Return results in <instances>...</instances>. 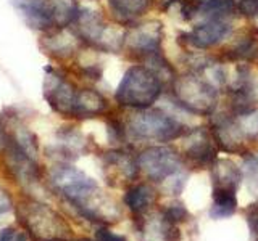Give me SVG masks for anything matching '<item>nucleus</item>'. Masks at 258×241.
Masks as SVG:
<instances>
[{
	"mask_svg": "<svg viewBox=\"0 0 258 241\" xmlns=\"http://www.w3.org/2000/svg\"><path fill=\"white\" fill-rule=\"evenodd\" d=\"M158 191L150 183H137L129 187L124 193V204L131 209L134 219L145 215L157 203Z\"/></svg>",
	"mask_w": 258,
	"mask_h": 241,
	"instance_id": "a211bd4d",
	"label": "nucleus"
},
{
	"mask_svg": "<svg viewBox=\"0 0 258 241\" xmlns=\"http://www.w3.org/2000/svg\"><path fill=\"white\" fill-rule=\"evenodd\" d=\"M173 98L192 116H210L218 106V88L196 72L176 77Z\"/></svg>",
	"mask_w": 258,
	"mask_h": 241,
	"instance_id": "20e7f679",
	"label": "nucleus"
},
{
	"mask_svg": "<svg viewBox=\"0 0 258 241\" xmlns=\"http://www.w3.org/2000/svg\"><path fill=\"white\" fill-rule=\"evenodd\" d=\"M10 2L31 29L45 32L56 28L52 0H10Z\"/></svg>",
	"mask_w": 258,
	"mask_h": 241,
	"instance_id": "f8f14e48",
	"label": "nucleus"
},
{
	"mask_svg": "<svg viewBox=\"0 0 258 241\" xmlns=\"http://www.w3.org/2000/svg\"><path fill=\"white\" fill-rule=\"evenodd\" d=\"M236 117H237L242 134L245 135V139L248 142L258 139V109L247 112L244 116H236Z\"/></svg>",
	"mask_w": 258,
	"mask_h": 241,
	"instance_id": "393cba45",
	"label": "nucleus"
},
{
	"mask_svg": "<svg viewBox=\"0 0 258 241\" xmlns=\"http://www.w3.org/2000/svg\"><path fill=\"white\" fill-rule=\"evenodd\" d=\"M126 139L136 142L166 143L181 139L187 132L184 124L163 109H136L124 123Z\"/></svg>",
	"mask_w": 258,
	"mask_h": 241,
	"instance_id": "f03ea898",
	"label": "nucleus"
},
{
	"mask_svg": "<svg viewBox=\"0 0 258 241\" xmlns=\"http://www.w3.org/2000/svg\"><path fill=\"white\" fill-rule=\"evenodd\" d=\"M8 143H10V142H8L4 123H2V119H0V151H5V148L8 147Z\"/></svg>",
	"mask_w": 258,
	"mask_h": 241,
	"instance_id": "473e14b6",
	"label": "nucleus"
},
{
	"mask_svg": "<svg viewBox=\"0 0 258 241\" xmlns=\"http://www.w3.org/2000/svg\"><path fill=\"white\" fill-rule=\"evenodd\" d=\"M237 209V198L234 193H213V203L208 215L215 220H223L234 215Z\"/></svg>",
	"mask_w": 258,
	"mask_h": 241,
	"instance_id": "5701e85b",
	"label": "nucleus"
},
{
	"mask_svg": "<svg viewBox=\"0 0 258 241\" xmlns=\"http://www.w3.org/2000/svg\"><path fill=\"white\" fill-rule=\"evenodd\" d=\"M163 85L165 84L150 68L134 64L121 79L115 92V100L123 108L147 109L160 100Z\"/></svg>",
	"mask_w": 258,
	"mask_h": 241,
	"instance_id": "7ed1b4c3",
	"label": "nucleus"
},
{
	"mask_svg": "<svg viewBox=\"0 0 258 241\" xmlns=\"http://www.w3.org/2000/svg\"><path fill=\"white\" fill-rule=\"evenodd\" d=\"M185 180H187V172L179 171L177 174L168 177L166 180L161 182V187H163V191L168 193V195H181V191L185 187Z\"/></svg>",
	"mask_w": 258,
	"mask_h": 241,
	"instance_id": "bb28decb",
	"label": "nucleus"
},
{
	"mask_svg": "<svg viewBox=\"0 0 258 241\" xmlns=\"http://www.w3.org/2000/svg\"><path fill=\"white\" fill-rule=\"evenodd\" d=\"M103 171L111 187H123L137 179L139 164L137 158L123 150H113L103 155Z\"/></svg>",
	"mask_w": 258,
	"mask_h": 241,
	"instance_id": "9b49d317",
	"label": "nucleus"
},
{
	"mask_svg": "<svg viewBox=\"0 0 258 241\" xmlns=\"http://www.w3.org/2000/svg\"><path fill=\"white\" fill-rule=\"evenodd\" d=\"M73 23L76 24V31L81 40L99 45V40L103 34L105 28H107V23H105L100 12L94 10V8L79 7L76 18Z\"/></svg>",
	"mask_w": 258,
	"mask_h": 241,
	"instance_id": "dca6fc26",
	"label": "nucleus"
},
{
	"mask_svg": "<svg viewBox=\"0 0 258 241\" xmlns=\"http://www.w3.org/2000/svg\"><path fill=\"white\" fill-rule=\"evenodd\" d=\"M247 223L252 235L258 236V203L247 207Z\"/></svg>",
	"mask_w": 258,
	"mask_h": 241,
	"instance_id": "c756f323",
	"label": "nucleus"
},
{
	"mask_svg": "<svg viewBox=\"0 0 258 241\" xmlns=\"http://www.w3.org/2000/svg\"><path fill=\"white\" fill-rule=\"evenodd\" d=\"M79 40V36L67 28H53L50 31H45V34L39 40V45L53 58L67 60L78 52Z\"/></svg>",
	"mask_w": 258,
	"mask_h": 241,
	"instance_id": "4468645a",
	"label": "nucleus"
},
{
	"mask_svg": "<svg viewBox=\"0 0 258 241\" xmlns=\"http://www.w3.org/2000/svg\"><path fill=\"white\" fill-rule=\"evenodd\" d=\"M242 174L247 182V188L258 198V153H245Z\"/></svg>",
	"mask_w": 258,
	"mask_h": 241,
	"instance_id": "b1692460",
	"label": "nucleus"
},
{
	"mask_svg": "<svg viewBox=\"0 0 258 241\" xmlns=\"http://www.w3.org/2000/svg\"><path fill=\"white\" fill-rule=\"evenodd\" d=\"M78 88L53 68L45 69L44 77V98L55 112L64 117H75Z\"/></svg>",
	"mask_w": 258,
	"mask_h": 241,
	"instance_id": "0eeeda50",
	"label": "nucleus"
},
{
	"mask_svg": "<svg viewBox=\"0 0 258 241\" xmlns=\"http://www.w3.org/2000/svg\"><path fill=\"white\" fill-rule=\"evenodd\" d=\"M12 209H13V201L10 195L4 188H0V214H5L8 211H12Z\"/></svg>",
	"mask_w": 258,
	"mask_h": 241,
	"instance_id": "2f4dec72",
	"label": "nucleus"
},
{
	"mask_svg": "<svg viewBox=\"0 0 258 241\" xmlns=\"http://www.w3.org/2000/svg\"><path fill=\"white\" fill-rule=\"evenodd\" d=\"M0 241H31V236L24 230L15 227H5L0 230Z\"/></svg>",
	"mask_w": 258,
	"mask_h": 241,
	"instance_id": "c85d7f7f",
	"label": "nucleus"
},
{
	"mask_svg": "<svg viewBox=\"0 0 258 241\" xmlns=\"http://www.w3.org/2000/svg\"><path fill=\"white\" fill-rule=\"evenodd\" d=\"M8 142L32 159L37 161L39 156V142L37 137L29 131V127L15 116H8L7 124H4Z\"/></svg>",
	"mask_w": 258,
	"mask_h": 241,
	"instance_id": "f3484780",
	"label": "nucleus"
},
{
	"mask_svg": "<svg viewBox=\"0 0 258 241\" xmlns=\"http://www.w3.org/2000/svg\"><path fill=\"white\" fill-rule=\"evenodd\" d=\"M87 151V140L84 135L78 132L75 127H67L61 129L56 135V147L55 153H58V156L63 161L68 159H76L83 153Z\"/></svg>",
	"mask_w": 258,
	"mask_h": 241,
	"instance_id": "aec40b11",
	"label": "nucleus"
},
{
	"mask_svg": "<svg viewBox=\"0 0 258 241\" xmlns=\"http://www.w3.org/2000/svg\"><path fill=\"white\" fill-rule=\"evenodd\" d=\"M236 12L247 18H258V0H232Z\"/></svg>",
	"mask_w": 258,
	"mask_h": 241,
	"instance_id": "cd10ccee",
	"label": "nucleus"
},
{
	"mask_svg": "<svg viewBox=\"0 0 258 241\" xmlns=\"http://www.w3.org/2000/svg\"><path fill=\"white\" fill-rule=\"evenodd\" d=\"M5 163L8 171L16 179L21 187L31 188L32 185H37L40 180V169L37 166V161L29 158L26 153L18 150L15 145L8 143L5 148Z\"/></svg>",
	"mask_w": 258,
	"mask_h": 241,
	"instance_id": "ddd939ff",
	"label": "nucleus"
},
{
	"mask_svg": "<svg viewBox=\"0 0 258 241\" xmlns=\"http://www.w3.org/2000/svg\"><path fill=\"white\" fill-rule=\"evenodd\" d=\"M192 2H196L197 5H205V4L210 2V0H192Z\"/></svg>",
	"mask_w": 258,
	"mask_h": 241,
	"instance_id": "72a5a7b5",
	"label": "nucleus"
},
{
	"mask_svg": "<svg viewBox=\"0 0 258 241\" xmlns=\"http://www.w3.org/2000/svg\"><path fill=\"white\" fill-rule=\"evenodd\" d=\"M139 169L152 182L161 183L168 177L177 174L184 169V159L176 150L163 147V145H153L145 148L137 156Z\"/></svg>",
	"mask_w": 258,
	"mask_h": 241,
	"instance_id": "423d86ee",
	"label": "nucleus"
},
{
	"mask_svg": "<svg viewBox=\"0 0 258 241\" xmlns=\"http://www.w3.org/2000/svg\"><path fill=\"white\" fill-rule=\"evenodd\" d=\"M48 180H50L52 188L60 193L73 207L83 204L87 198H91L99 190V185L92 177L79 171L78 167L64 163L52 169Z\"/></svg>",
	"mask_w": 258,
	"mask_h": 241,
	"instance_id": "39448f33",
	"label": "nucleus"
},
{
	"mask_svg": "<svg viewBox=\"0 0 258 241\" xmlns=\"http://www.w3.org/2000/svg\"><path fill=\"white\" fill-rule=\"evenodd\" d=\"M95 241H127L123 235H118V233H113L107 227H102L95 231Z\"/></svg>",
	"mask_w": 258,
	"mask_h": 241,
	"instance_id": "7c9ffc66",
	"label": "nucleus"
},
{
	"mask_svg": "<svg viewBox=\"0 0 258 241\" xmlns=\"http://www.w3.org/2000/svg\"><path fill=\"white\" fill-rule=\"evenodd\" d=\"M16 217L34 241H73L75 238L64 217L40 201H23L16 206Z\"/></svg>",
	"mask_w": 258,
	"mask_h": 241,
	"instance_id": "f257e3e1",
	"label": "nucleus"
},
{
	"mask_svg": "<svg viewBox=\"0 0 258 241\" xmlns=\"http://www.w3.org/2000/svg\"><path fill=\"white\" fill-rule=\"evenodd\" d=\"M153 0H108L110 12L121 23H131L149 12Z\"/></svg>",
	"mask_w": 258,
	"mask_h": 241,
	"instance_id": "4be33fe9",
	"label": "nucleus"
},
{
	"mask_svg": "<svg viewBox=\"0 0 258 241\" xmlns=\"http://www.w3.org/2000/svg\"><path fill=\"white\" fill-rule=\"evenodd\" d=\"M161 212H163V215L169 222H173L176 225L182 223L189 219L187 207H185L184 203H181V201H173V203H169L168 206H165L163 209H161Z\"/></svg>",
	"mask_w": 258,
	"mask_h": 241,
	"instance_id": "a878e982",
	"label": "nucleus"
},
{
	"mask_svg": "<svg viewBox=\"0 0 258 241\" xmlns=\"http://www.w3.org/2000/svg\"><path fill=\"white\" fill-rule=\"evenodd\" d=\"M108 109L107 98L94 90V88H81L76 95V104H75V117L78 119H87L103 114Z\"/></svg>",
	"mask_w": 258,
	"mask_h": 241,
	"instance_id": "6ab92c4d",
	"label": "nucleus"
},
{
	"mask_svg": "<svg viewBox=\"0 0 258 241\" xmlns=\"http://www.w3.org/2000/svg\"><path fill=\"white\" fill-rule=\"evenodd\" d=\"M182 159L197 167H210L218 159L220 147L212 129L196 127L182 135Z\"/></svg>",
	"mask_w": 258,
	"mask_h": 241,
	"instance_id": "6e6552de",
	"label": "nucleus"
},
{
	"mask_svg": "<svg viewBox=\"0 0 258 241\" xmlns=\"http://www.w3.org/2000/svg\"><path fill=\"white\" fill-rule=\"evenodd\" d=\"M163 39V24L158 20H149L126 31L124 47L136 55H150L160 52V42Z\"/></svg>",
	"mask_w": 258,
	"mask_h": 241,
	"instance_id": "9d476101",
	"label": "nucleus"
},
{
	"mask_svg": "<svg viewBox=\"0 0 258 241\" xmlns=\"http://www.w3.org/2000/svg\"><path fill=\"white\" fill-rule=\"evenodd\" d=\"M224 58L237 63H252L258 58V36L253 32H245L239 36L223 52Z\"/></svg>",
	"mask_w": 258,
	"mask_h": 241,
	"instance_id": "412c9836",
	"label": "nucleus"
},
{
	"mask_svg": "<svg viewBox=\"0 0 258 241\" xmlns=\"http://www.w3.org/2000/svg\"><path fill=\"white\" fill-rule=\"evenodd\" d=\"M232 26L228 20H208L204 21L192 31L184 32L177 37V42L182 47L190 48L192 52L207 50L210 47H215L231 34Z\"/></svg>",
	"mask_w": 258,
	"mask_h": 241,
	"instance_id": "1a4fd4ad",
	"label": "nucleus"
},
{
	"mask_svg": "<svg viewBox=\"0 0 258 241\" xmlns=\"http://www.w3.org/2000/svg\"><path fill=\"white\" fill-rule=\"evenodd\" d=\"M213 193H234L236 195L240 182L244 180L242 169L231 159H216L210 166Z\"/></svg>",
	"mask_w": 258,
	"mask_h": 241,
	"instance_id": "2eb2a0df",
	"label": "nucleus"
}]
</instances>
